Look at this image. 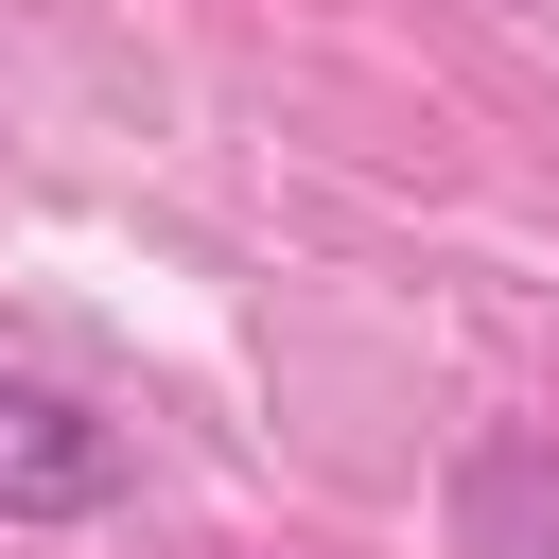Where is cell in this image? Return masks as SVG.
I'll return each instance as SVG.
<instances>
[{
  "label": "cell",
  "instance_id": "6da1fadb",
  "mask_svg": "<svg viewBox=\"0 0 559 559\" xmlns=\"http://www.w3.org/2000/svg\"><path fill=\"white\" fill-rule=\"evenodd\" d=\"M122 489H140L122 419H87L70 384H17L0 367V524H105Z\"/></svg>",
  "mask_w": 559,
  "mask_h": 559
}]
</instances>
